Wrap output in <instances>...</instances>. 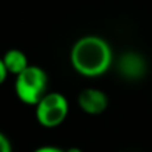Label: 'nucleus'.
<instances>
[{"label":"nucleus","mask_w":152,"mask_h":152,"mask_svg":"<svg viewBox=\"0 0 152 152\" xmlns=\"http://www.w3.org/2000/svg\"><path fill=\"white\" fill-rule=\"evenodd\" d=\"M78 106L90 115H98L108 108V96L99 89H84L78 95Z\"/></svg>","instance_id":"obj_5"},{"label":"nucleus","mask_w":152,"mask_h":152,"mask_svg":"<svg viewBox=\"0 0 152 152\" xmlns=\"http://www.w3.org/2000/svg\"><path fill=\"white\" fill-rule=\"evenodd\" d=\"M118 71L129 80H139L146 74V61L136 52H126L118 61Z\"/></svg>","instance_id":"obj_4"},{"label":"nucleus","mask_w":152,"mask_h":152,"mask_svg":"<svg viewBox=\"0 0 152 152\" xmlns=\"http://www.w3.org/2000/svg\"><path fill=\"white\" fill-rule=\"evenodd\" d=\"M7 75H9V72H7V69H6V66H4V62H3V59L0 58V86H1L4 81H6Z\"/></svg>","instance_id":"obj_8"},{"label":"nucleus","mask_w":152,"mask_h":152,"mask_svg":"<svg viewBox=\"0 0 152 152\" xmlns=\"http://www.w3.org/2000/svg\"><path fill=\"white\" fill-rule=\"evenodd\" d=\"M65 152H83L80 148H75V146H72V148H68V149H65Z\"/></svg>","instance_id":"obj_10"},{"label":"nucleus","mask_w":152,"mask_h":152,"mask_svg":"<svg viewBox=\"0 0 152 152\" xmlns=\"http://www.w3.org/2000/svg\"><path fill=\"white\" fill-rule=\"evenodd\" d=\"M33 152H65V149H61V148H56V146H40Z\"/></svg>","instance_id":"obj_9"},{"label":"nucleus","mask_w":152,"mask_h":152,"mask_svg":"<svg viewBox=\"0 0 152 152\" xmlns=\"http://www.w3.org/2000/svg\"><path fill=\"white\" fill-rule=\"evenodd\" d=\"M112 49L99 36L80 37L71 48L69 61L72 68L83 77L95 78L103 75L112 65Z\"/></svg>","instance_id":"obj_1"},{"label":"nucleus","mask_w":152,"mask_h":152,"mask_svg":"<svg viewBox=\"0 0 152 152\" xmlns=\"http://www.w3.org/2000/svg\"><path fill=\"white\" fill-rule=\"evenodd\" d=\"M0 152H12V145L9 139L0 132Z\"/></svg>","instance_id":"obj_7"},{"label":"nucleus","mask_w":152,"mask_h":152,"mask_svg":"<svg viewBox=\"0 0 152 152\" xmlns=\"http://www.w3.org/2000/svg\"><path fill=\"white\" fill-rule=\"evenodd\" d=\"M48 83L46 71L37 65H30L15 77V93L21 102L36 106L48 93Z\"/></svg>","instance_id":"obj_2"},{"label":"nucleus","mask_w":152,"mask_h":152,"mask_svg":"<svg viewBox=\"0 0 152 152\" xmlns=\"http://www.w3.org/2000/svg\"><path fill=\"white\" fill-rule=\"evenodd\" d=\"M69 105L66 98L59 92H48L36 105V120L43 127L53 129L61 126L68 115Z\"/></svg>","instance_id":"obj_3"},{"label":"nucleus","mask_w":152,"mask_h":152,"mask_svg":"<svg viewBox=\"0 0 152 152\" xmlns=\"http://www.w3.org/2000/svg\"><path fill=\"white\" fill-rule=\"evenodd\" d=\"M1 59L4 62V66H6L7 72L12 74V75H15V77L18 74H21L25 68L30 66L27 55L22 50H19V49H10V50H7L3 55Z\"/></svg>","instance_id":"obj_6"}]
</instances>
